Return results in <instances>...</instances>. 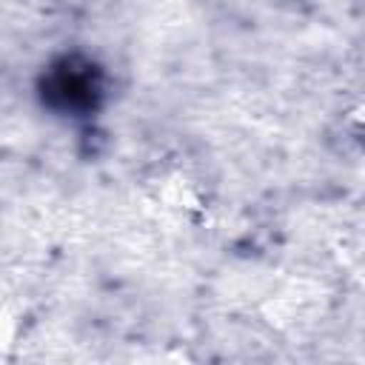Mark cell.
Segmentation results:
<instances>
[{"mask_svg": "<svg viewBox=\"0 0 365 365\" xmlns=\"http://www.w3.org/2000/svg\"><path fill=\"white\" fill-rule=\"evenodd\" d=\"M37 97L51 114L71 120L94 117L106 103V71L86 54H60L43 68Z\"/></svg>", "mask_w": 365, "mask_h": 365, "instance_id": "obj_1", "label": "cell"}]
</instances>
